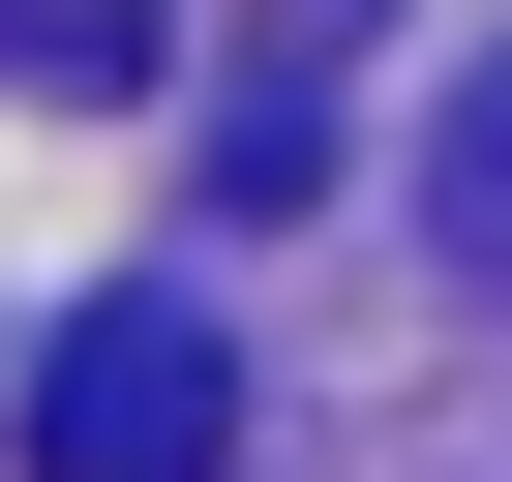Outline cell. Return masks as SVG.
Wrapping results in <instances>:
<instances>
[{"label":"cell","mask_w":512,"mask_h":482,"mask_svg":"<svg viewBox=\"0 0 512 482\" xmlns=\"http://www.w3.org/2000/svg\"><path fill=\"white\" fill-rule=\"evenodd\" d=\"M272 31H302V61H332V31H362V0H272Z\"/></svg>","instance_id":"4"},{"label":"cell","mask_w":512,"mask_h":482,"mask_svg":"<svg viewBox=\"0 0 512 482\" xmlns=\"http://www.w3.org/2000/svg\"><path fill=\"white\" fill-rule=\"evenodd\" d=\"M211 452H241V332L211 302H91L31 362V482H211Z\"/></svg>","instance_id":"1"},{"label":"cell","mask_w":512,"mask_h":482,"mask_svg":"<svg viewBox=\"0 0 512 482\" xmlns=\"http://www.w3.org/2000/svg\"><path fill=\"white\" fill-rule=\"evenodd\" d=\"M452 241H482V272H512V61L452 91Z\"/></svg>","instance_id":"3"},{"label":"cell","mask_w":512,"mask_h":482,"mask_svg":"<svg viewBox=\"0 0 512 482\" xmlns=\"http://www.w3.org/2000/svg\"><path fill=\"white\" fill-rule=\"evenodd\" d=\"M0 61L31 91H151V0H0Z\"/></svg>","instance_id":"2"}]
</instances>
